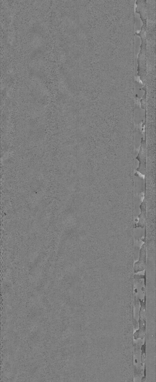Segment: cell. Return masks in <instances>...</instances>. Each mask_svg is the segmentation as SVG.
Segmentation results:
<instances>
[{"mask_svg": "<svg viewBox=\"0 0 156 382\" xmlns=\"http://www.w3.org/2000/svg\"><path fill=\"white\" fill-rule=\"evenodd\" d=\"M141 213L139 215V222L138 224H140L141 226H144L145 219L146 218V207L145 203V201L141 203Z\"/></svg>", "mask_w": 156, "mask_h": 382, "instance_id": "6da1fadb", "label": "cell"}]
</instances>
